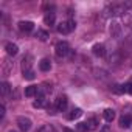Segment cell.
Instances as JSON below:
<instances>
[{
    "mask_svg": "<svg viewBox=\"0 0 132 132\" xmlns=\"http://www.w3.org/2000/svg\"><path fill=\"white\" fill-rule=\"evenodd\" d=\"M78 129H79L81 132H87V130H89V129H87V124H86V123H79V124H78Z\"/></svg>",
    "mask_w": 132,
    "mask_h": 132,
    "instance_id": "cell-24",
    "label": "cell"
},
{
    "mask_svg": "<svg viewBox=\"0 0 132 132\" xmlns=\"http://www.w3.org/2000/svg\"><path fill=\"white\" fill-rule=\"evenodd\" d=\"M67 103H69L67 96H59V98L56 100V103H54L56 110H57V112H64L65 109H67Z\"/></svg>",
    "mask_w": 132,
    "mask_h": 132,
    "instance_id": "cell-5",
    "label": "cell"
},
{
    "mask_svg": "<svg viewBox=\"0 0 132 132\" xmlns=\"http://www.w3.org/2000/svg\"><path fill=\"white\" fill-rule=\"evenodd\" d=\"M86 124H87V129H89V130H96L98 126H100V120H98L96 117H92V118H89V120L86 121Z\"/></svg>",
    "mask_w": 132,
    "mask_h": 132,
    "instance_id": "cell-10",
    "label": "cell"
},
{
    "mask_svg": "<svg viewBox=\"0 0 132 132\" xmlns=\"http://www.w3.org/2000/svg\"><path fill=\"white\" fill-rule=\"evenodd\" d=\"M44 22H45L47 25L53 27V25H54V22H56V14H54L53 11H47V13H45V16H44Z\"/></svg>",
    "mask_w": 132,
    "mask_h": 132,
    "instance_id": "cell-9",
    "label": "cell"
},
{
    "mask_svg": "<svg viewBox=\"0 0 132 132\" xmlns=\"http://www.w3.org/2000/svg\"><path fill=\"white\" fill-rule=\"evenodd\" d=\"M19 30L22 33H31L34 30V23L30 20H22V22H19Z\"/></svg>",
    "mask_w": 132,
    "mask_h": 132,
    "instance_id": "cell-6",
    "label": "cell"
},
{
    "mask_svg": "<svg viewBox=\"0 0 132 132\" xmlns=\"http://www.w3.org/2000/svg\"><path fill=\"white\" fill-rule=\"evenodd\" d=\"M103 117H104V120H106L107 123H112V121L115 120V110H113V109H104Z\"/></svg>",
    "mask_w": 132,
    "mask_h": 132,
    "instance_id": "cell-13",
    "label": "cell"
},
{
    "mask_svg": "<svg viewBox=\"0 0 132 132\" xmlns=\"http://www.w3.org/2000/svg\"><path fill=\"white\" fill-rule=\"evenodd\" d=\"M100 132H112V130H110V126H109V124H104V126L100 129Z\"/></svg>",
    "mask_w": 132,
    "mask_h": 132,
    "instance_id": "cell-25",
    "label": "cell"
},
{
    "mask_svg": "<svg viewBox=\"0 0 132 132\" xmlns=\"http://www.w3.org/2000/svg\"><path fill=\"white\" fill-rule=\"evenodd\" d=\"M11 132H13V130H11Z\"/></svg>",
    "mask_w": 132,
    "mask_h": 132,
    "instance_id": "cell-28",
    "label": "cell"
},
{
    "mask_svg": "<svg viewBox=\"0 0 132 132\" xmlns=\"http://www.w3.org/2000/svg\"><path fill=\"white\" fill-rule=\"evenodd\" d=\"M17 126L22 132H28L31 129V120L27 118V117H19L17 118Z\"/></svg>",
    "mask_w": 132,
    "mask_h": 132,
    "instance_id": "cell-4",
    "label": "cell"
},
{
    "mask_svg": "<svg viewBox=\"0 0 132 132\" xmlns=\"http://www.w3.org/2000/svg\"><path fill=\"white\" fill-rule=\"evenodd\" d=\"M110 34H112V37H120V34H121V25L117 20H113L110 25Z\"/></svg>",
    "mask_w": 132,
    "mask_h": 132,
    "instance_id": "cell-8",
    "label": "cell"
},
{
    "mask_svg": "<svg viewBox=\"0 0 132 132\" xmlns=\"http://www.w3.org/2000/svg\"><path fill=\"white\" fill-rule=\"evenodd\" d=\"M75 27H76V22L75 20H65V22H61L59 25H57V33H61V34H69V33H72L73 30H75Z\"/></svg>",
    "mask_w": 132,
    "mask_h": 132,
    "instance_id": "cell-2",
    "label": "cell"
},
{
    "mask_svg": "<svg viewBox=\"0 0 132 132\" xmlns=\"http://www.w3.org/2000/svg\"><path fill=\"white\" fill-rule=\"evenodd\" d=\"M130 124H132V118H130L129 115H123V117L120 118V126H121V127L127 129Z\"/></svg>",
    "mask_w": 132,
    "mask_h": 132,
    "instance_id": "cell-16",
    "label": "cell"
},
{
    "mask_svg": "<svg viewBox=\"0 0 132 132\" xmlns=\"http://www.w3.org/2000/svg\"><path fill=\"white\" fill-rule=\"evenodd\" d=\"M5 117V106L2 104V106H0V118H3Z\"/></svg>",
    "mask_w": 132,
    "mask_h": 132,
    "instance_id": "cell-26",
    "label": "cell"
},
{
    "mask_svg": "<svg viewBox=\"0 0 132 132\" xmlns=\"http://www.w3.org/2000/svg\"><path fill=\"white\" fill-rule=\"evenodd\" d=\"M92 51H93V54H95V56L103 57V56L106 54V47H104L103 44H95V45L92 47Z\"/></svg>",
    "mask_w": 132,
    "mask_h": 132,
    "instance_id": "cell-7",
    "label": "cell"
},
{
    "mask_svg": "<svg viewBox=\"0 0 132 132\" xmlns=\"http://www.w3.org/2000/svg\"><path fill=\"white\" fill-rule=\"evenodd\" d=\"M64 132H75L73 129H69V127H64Z\"/></svg>",
    "mask_w": 132,
    "mask_h": 132,
    "instance_id": "cell-27",
    "label": "cell"
},
{
    "mask_svg": "<svg viewBox=\"0 0 132 132\" xmlns=\"http://www.w3.org/2000/svg\"><path fill=\"white\" fill-rule=\"evenodd\" d=\"M39 132H56V129H54L51 124H44V126L39 129Z\"/></svg>",
    "mask_w": 132,
    "mask_h": 132,
    "instance_id": "cell-21",
    "label": "cell"
},
{
    "mask_svg": "<svg viewBox=\"0 0 132 132\" xmlns=\"http://www.w3.org/2000/svg\"><path fill=\"white\" fill-rule=\"evenodd\" d=\"M81 115H82V110H81L79 107H76V109H73V110L69 113V120H78Z\"/></svg>",
    "mask_w": 132,
    "mask_h": 132,
    "instance_id": "cell-18",
    "label": "cell"
},
{
    "mask_svg": "<svg viewBox=\"0 0 132 132\" xmlns=\"http://www.w3.org/2000/svg\"><path fill=\"white\" fill-rule=\"evenodd\" d=\"M36 37H37L39 40L45 42V40H48L50 34H48V31H45V30H37V33H36Z\"/></svg>",
    "mask_w": 132,
    "mask_h": 132,
    "instance_id": "cell-17",
    "label": "cell"
},
{
    "mask_svg": "<svg viewBox=\"0 0 132 132\" xmlns=\"http://www.w3.org/2000/svg\"><path fill=\"white\" fill-rule=\"evenodd\" d=\"M37 93H39V87H37V86H28V87L25 89V96H28V98L37 96Z\"/></svg>",
    "mask_w": 132,
    "mask_h": 132,
    "instance_id": "cell-12",
    "label": "cell"
},
{
    "mask_svg": "<svg viewBox=\"0 0 132 132\" xmlns=\"http://www.w3.org/2000/svg\"><path fill=\"white\" fill-rule=\"evenodd\" d=\"M123 92L132 93V82H129V84H124V86H123Z\"/></svg>",
    "mask_w": 132,
    "mask_h": 132,
    "instance_id": "cell-23",
    "label": "cell"
},
{
    "mask_svg": "<svg viewBox=\"0 0 132 132\" xmlns=\"http://www.w3.org/2000/svg\"><path fill=\"white\" fill-rule=\"evenodd\" d=\"M23 78H25V79H28V81H33V79L36 78V75H34V72H33V70H28V72H23Z\"/></svg>",
    "mask_w": 132,
    "mask_h": 132,
    "instance_id": "cell-22",
    "label": "cell"
},
{
    "mask_svg": "<svg viewBox=\"0 0 132 132\" xmlns=\"http://www.w3.org/2000/svg\"><path fill=\"white\" fill-rule=\"evenodd\" d=\"M31 61H33L31 56H25V57H23V61H22V70H23V72L31 70Z\"/></svg>",
    "mask_w": 132,
    "mask_h": 132,
    "instance_id": "cell-15",
    "label": "cell"
},
{
    "mask_svg": "<svg viewBox=\"0 0 132 132\" xmlns=\"http://www.w3.org/2000/svg\"><path fill=\"white\" fill-rule=\"evenodd\" d=\"M39 69L42 70V72H48L50 69H51V62H50V59H40V62H39Z\"/></svg>",
    "mask_w": 132,
    "mask_h": 132,
    "instance_id": "cell-14",
    "label": "cell"
},
{
    "mask_svg": "<svg viewBox=\"0 0 132 132\" xmlns=\"http://www.w3.org/2000/svg\"><path fill=\"white\" fill-rule=\"evenodd\" d=\"M130 6H132V2H121V3H113V5H110L109 10L112 11L113 16H121V14H124Z\"/></svg>",
    "mask_w": 132,
    "mask_h": 132,
    "instance_id": "cell-1",
    "label": "cell"
},
{
    "mask_svg": "<svg viewBox=\"0 0 132 132\" xmlns=\"http://www.w3.org/2000/svg\"><path fill=\"white\" fill-rule=\"evenodd\" d=\"M5 50H6V53H8L10 56H16V54L19 53V47H17L16 44H13V42L6 44V45H5Z\"/></svg>",
    "mask_w": 132,
    "mask_h": 132,
    "instance_id": "cell-11",
    "label": "cell"
},
{
    "mask_svg": "<svg viewBox=\"0 0 132 132\" xmlns=\"http://www.w3.org/2000/svg\"><path fill=\"white\" fill-rule=\"evenodd\" d=\"M10 92H11V86L8 82H2V86H0V93H2L3 96H6Z\"/></svg>",
    "mask_w": 132,
    "mask_h": 132,
    "instance_id": "cell-19",
    "label": "cell"
},
{
    "mask_svg": "<svg viewBox=\"0 0 132 132\" xmlns=\"http://www.w3.org/2000/svg\"><path fill=\"white\" fill-rule=\"evenodd\" d=\"M44 104H45V96H37V100L33 103V107L39 109V107H42Z\"/></svg>",
    "mask_w": 132,
    "mask_h": 132,
    "instance_id": "cell-20",
    "label": "cell"
},
{
    "mask_svg": "<svg viewBox=\"0 0 132 132\" xmlns=\"http://www.w3.org/2000/svg\"><path fill=\"white\" fill-rule=\"evenodd\" d=\"M54 53H56L57 57H65V56L70 53V47H69V44L65 42V40L57 42L56 47H54Z\"/></svg>",
    "mask_w": 132,
    "mask_h": 132,
    "instance_id": "cell-3",
    "label": "cell"
}]
</instances>
